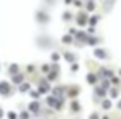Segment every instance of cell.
Segmentation results:
<instances>
[{
    "label": "cell",
    "mask_w": 121,
    "mask_h": 119,
    "mask_svg": "<svg viewBox=\"0 0 121 119\" xmlns=\"http://www.w3.org/2000/svg\"><path fill=\"white\" fill-rule=\"evenodd\" d=\"M95 56L103 59V57H106V52H105V51H101V49H95Z\"/></svg>",
    "instance_id": "6da1fadb"
},
{
    "label": "cell",
    "mask_w": 121,
    "mask_h": 119,
    "mask_svg": "<svg viewBox=\"0 0 121 119\" xmlns=\"http://www.w3.org/2000/svg\"><path fill=\"white\" fill-rule=\"evenodd\" d=\"M0 91L8 93V83H2V85H0Z\"/></svg>",
    "instance_id": "7a4b0ae2"
},
{
    "label": "cell",
    "mask_w": 121,
    "mask_h": 119,
    "mask_svg": "<svg viewBox=\"0 0 121 119\" xmlns=\"http://www.w3.org/2000/svg\"><path fill=\"white\" fill-rule=\"evenodd\" d=\"M79 25H85V15H79Z\"/></svg>",
    "instance_id": "3957f363"
},
{
    "label": "cell",
    "mask_w": 121,
    "mask_h": 119,
    "mask_svg": "<svg viewBox=\"0 0 121 119\" xmlns=\"http://www.w3.org/2000/svg\"><path fill=\"white\" fill-rule=\"evenodd\" d=\"M21 80H23V77H21V75H17V77H13V82H17V83H18V82H21Z\"/></svg>",
    "instance_id": "277c9868"
},
{
    "label": "cell",
    "mask_w": 121,
    "mask_h": 119,
    "mask_svg": "<svg viewBox=\"0 0 121 119\" xmlns=\"http://www.w3.org/2000/svg\"><path fill=\"white\" fill-rule=\"evenodd\" d=\"M97 21H98V18H97V16H93V18H90V25H95Z\"/></svg>",
    "instance_id": "5b68a950"
},
{
    "label": "cell",
    "mask_w": 121,
    "mask_h": 119,
    "mask_svg": "<svg viewBox=\"0 0 121 119\" xmlns=\"http://www.w3.org/2000/svg\"><path fill=\"white\" fill-rule=\"evenodd\" d=\"M95 77H93V75H88V82H90V83H93V82H95Z\"/></svg>",
    "instance_id": "8992f818"
},
{
    "label": "cell",
    "mask_w": 121,
    "mask_h": 119,
    "mask_svg": "<svg viewBox=\"0 0 121 119\" xmlns=\"http://www.w3.org/2000/svg\"><path fill=\"white\" fill-rule=\"evenodd\" d=\"M65 59H69V60H74V56H72V54H65Z\"/></svg>",
    "instance_id": "52a82bcc"
},
{
    "label": "cell",
    "mask_w": 121,
    "mask_h": 119,
    "mask_svg": "<svg viewBox=\"0 0 121 119\" xmlns=\"http://www.w3.org/2000/svg\"><path fill=\"white\" fill-rule=\"evenodd\" d=\"M62 41H64V42H70V41H72V38H69V36H65V38H64Z\"/></svg>",
    "instance_id": "ba28073f"
},
{
    "label": "cell",
    "mask_w": 121,
    "mask_h": 119,
    "mask_svg": "<svg viewBox=\"0 0 121 119\" xmlns=\"http://www.w3.org/2000/svg\"><path fill=\"white\" fill-rule=\"evenodd\" d=\"M17 69H18L17 65H12V67H10V72H17Z\"/></svg>",
    "instance_id": "9c48e42d"
}]
</instances>
